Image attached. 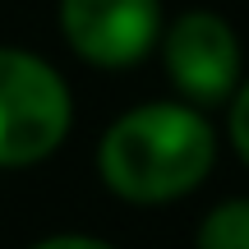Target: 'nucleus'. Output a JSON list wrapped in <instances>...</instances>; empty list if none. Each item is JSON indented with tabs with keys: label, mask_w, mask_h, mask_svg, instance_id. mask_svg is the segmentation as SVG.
Segmentation results:
<instances>
[{
	"label": "nucleus",
	"mask_w": 249,
	"mask_h": 249,
	"mask_svg": "<svg viewBox=\"0 0 249 249\" xmlns=\"http://www.w3.org/2000/svg\"><path fill=\"white\" fill-rule=\"evenodd\" d=\"M213 161L217 134L189 102H143L97 143V176L124 203H171L194 194Z\"/></svg>",
	"instance_id": "obj_1"
},
{
	"label": "nucleus",
	"mask_w": 249,
	"mask_h": 249,
	"mask_svg": "<svg viewBox=\"0 0 249 249\" xmlns=\"http://www.w3.org/2000/svg\"><path fill=\"white\" fill-rule=\"evenodd\" d=\"M74 97L51 60L0 46V171L37 166L65 143Z\"/></svg>",
	"instance_id": "obj_2"
},
{
	"label": "nucleus",
	"mask_w": 249,
	"mask_h": 249,
	"mask_svg": "<svg viewBox=\"0 0 249 249\" xmlns=\"http://www.w3.org/2000/svg\"><path fill=\"white\" fill-rule=\"evenodd\" d=\"M161 60L166 79L189 107L231 102L240 83V37L213 9H185L171 28H161Z\"/></svg>",
	"instance_id": "obj_3"
},
{
	"label": "nucleus",
	"mask_w": 249,
	"mask_h": 249,
	"mask_svg": "<svg viewBox=\"0 0 249 249\" xmlns=\"http://www.w3.org/2000/svg\"><path fill=\"white\" fill-rule=\"evenodd\" d=\"M60 37L97 70H129L161 37V0H60Z\"/></svg>",
	"instance_id": "obj_4"
},
{
	"label": "nucleus",
	"mask_w": 249,
	"mask_h": 249,
	"mask_svg": "<svg viewBox=\"0 0 249 249\" xmlns=\"http://www.w3.org/2000/svg\"><path fill=\"white\" fill-rule=\"evenodd\" d=\"M198 249H249V198H226L198 226Z\"/></svg>",
	"instance_id": "obj_5"
},
{
	"label": "nucleus",
	"mask_w": 249,
	"mask_h": 249,
	"mask_svg": "<svg viewBox=\"0 0 249 249\" xmlns=\"http://www.w3.org/2000/svg\"><path fill=\"white\" fill-rule=\"evenodd\" d=\"M226 134H231V148L240 152V161L249 166V79L235 83L231 92V116H226Z\"/></svg>",
	"instance_id": "obj_6"
},
{
	"label": "nucleus",
	"mask_w": 249,
	"mask_h": 249,
	"mask_svg": "<svg viewBox=\"0 0 249 249\" xmlns=\"http://www.w3.org/2000/svg\"><path fill=\"white\" fill-rule=\"evenodd\" d=\"M33 249H116V245L97 240V235H46V240H37Z\"/></svg>",
	"instance_id": "obj_7"
}]
</instances>
